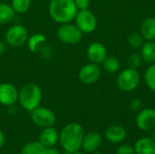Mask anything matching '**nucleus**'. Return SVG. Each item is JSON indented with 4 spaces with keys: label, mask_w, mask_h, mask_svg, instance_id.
Listing matches in <instances>:
<instances>
[{
    "label": "nucleus",
    "mask_w": 155,
    "mask_h": 154,
    "mask_svg": "<svg viewBox=\"0 0 155 154\" xmlns=\"http://www.w3.org/2000/svg\"><path fill=\"white\" fill-rule=\"evenodd\" d=\"M84 136V131L83 126L77 123H70L60 132L59 143L66 152L72 153L81 149Z\"/></svg>",
    "instance_id": "obj_1"
},
{
    "label": "nucleus",
    "mask_w": 155,
    "mask_h": 154,
    "mask_svg": "<svg viewBox=\"0 0 155 154\" xmlns=\"http://www.w3.org/2000/svg\"><path fill=\"white\" fill-rule=\"evenodd\" d=\"M48 11L50 17L57 24L72 22L78 9L74 0H50Z\"/></svg>",
    "instance_id": "obj_2"
},
{
    "label": "nucleus",
    "mask_w": 155,
    "mask_h": 154,
    "mask_svg": "<svg viewBox=\"0 0 155 154\" xmlns=\"http://www.w3.org/2000/svg\"><path fill=\"white\" fill-rule=\"evenodd\" d=\"M42 97V90L39 85L35 83H28L19 91L18 102L25 111L32 112L40 106Z\"/></svg>",
    "instance_id": "obj_3"
},
{
    "label": "nucleus",
    "mask_w": 155,
    "mask_h": 154,
    "mask_svg": "<svg viewBox=\"0 0 155 154\" xmlns=\"http://www.w3.org/2000/svg\"><path fill=\"white\" fill-rule=\"evenodd\" d=\"M56 35L58 39L64 44H75L81 41L83 33L76 25H73L70 22L60 25L57 29Z\"/></svg>",
    "instance_id": "obj_4"
},
{
    "label": "nucleus",
    "mask_w": 155,
    "mask_h": 154,
    "mask_svg": "<svg viewBox=\"0 0 155 154\" xmlns=\"http://www.w3.org/2000/svg\"><path fill=\"white\" fill-rule=\"evenodd\" d=\"M27 39L28 31L22 25L10 26L5 34V41L11 47H20L27 42Z\"/></svg>",
    "instance_id": "obj_5"
},
{
    "label": "nucleus",
    "mask_w": 155,
    "mask_h": 154,
    "mask_svg": "<svg viewBox=\"0 0 155 154\" xmlns=\"http://www.w3.org/2000/svg\"><path fill=\"white\" fill-rule=\"evenodd\" d=\"M140 83V74L136 69L128 68L124 70L117 77L118 87L124 92L134 90Z\"/></svg>",
    "instance_id": "obj_6"
},
{
    "label": "nucleus",
    "mask_w": 155,
    "mask_h": 154,
    "mask_svg": "<svg viewBox=\"0 0 155 154\" xmlns=\"http://www.w3.org/2000/svg\"><path fill=\"white\" fill-rule=\"evenodd\" d=\"M74 19L77 27L84 34L93 33L97 26V19L94 14L88 9L77 12Z\"/></svg>",
    "instance_id": "obj_7"
},
{
    "label": "nucleus",
    "mask_w": 155,
    "mask_h": 154,
    "mask_svg": "<svg viewBox=\"0 0 155 154\" xmlns=\"http://www.w3.org/2000/svg\"><path fill=\"white\" fill-rule=\"evenodd\" d=\"M31 113L32 122L38 127L45 128L53 126V124L55 123V114L49 108L38 106Z\"/></svg>",
    "instance_id": "obj_8"
},
{
    "label": "nucleus",
    "mask_w": 155,
    "mask_h": 154,
    "mask_svg": "<svg viewBox=\"0 0 155 154\" xmlns=\"http://www.w3.org/2000/svg\"><path fill=\"white\" fill-rule=\"evenodd\" d=\"M19 91L17 88L10 83H1L0 84V103L4 106L15 105L18 102Z\"/></svg>",
    "instance_id": "obj_9"
},
{
    "label": "nucleus",
    "mask_w": 155,
    "mask_h": 154,
    "mask_svg": "<svg viewBox=\"0 0 155 154\" xmlns=\"http://www.w3.org/2000/svg\"><path fill=\"white\" fill-rule=\"evenodd\" d=\"M101 76V70L96 64H87L84 65L78 74V77L83 84H92L96 83Z\"/></svg>",
    "instance_id": "obj_10"
},
{
    "label": "nucleus",
    "mask_w": 155,
    "mask_h": 154,
    "mask_svg": "<svg viewBox=\"0 0 155 154\" xmlns=\"http://www.w3.org/2000/svg\"><path fill=\"white\" fill-rule=\"evenodd\" d=\"M136 124L140 130L144 132L155 129V109L146 108L142 110L136 117Z\"/></svg>",
    "instance_id": "obj_11"
},
{
    "label": "nucleus",
    "mask_w": 155,
    "mask_h": 154,
    "mask_svg": "<svg viewBox=\"0 0 155 154\" xmlns=\"http://www.w3.org/2000/svg\"><path fill=\"white\" fill-rule=\"evenodd\" d=\"M86 54H87L89 61L96 64L103 63L104 60L107 57L106 48L104 47L103 44L98 43V42L92 43L88 46Z\"/></svg>",
    "instance_id": "obj_12"
},
{
    "label": "nucleus",
    "mask_w": 155,
    "mask_h": 154,
    "mask_svg": "<svg viewBox=\"0 0 155 154\" xmlns=\"http://www.w3.org/2000/svg\"><path fill=\"white\" fill-rule=\"evenodd\" d=\"M102 144V136L97 132H90L84 134L82 147L84 152L93 153L96 152Z\"/></svg>",
    "instance_id": "obj_13"
},
{
    "label": "nucleus",
    "mask_w": 155,
    "mask_h": 154,
    "mask_svg": "<svg viewBox=\"0 0 155 154\" xmlns=\"http://www.w3.org/2000/svg\"><path fill=\"white\" fill-rule=\"evenodd\" d=\"M104 136L106 141L110 143L117 144L125 140L126 130L121 125H111L106 129Z\"/></svg>",
    "instance_id": "obj_14"
},
{
    "label": "nucleus",
    "mask_w": 155,
    "mask_h": 154,
    "mask_svg": "<svg viewBox=\"0 0 155 154\" xmlns=\"http://www.w3.org/2000/svg\"><path fill=\"white\" fill-rule=\"evenodd\" d=\"M59 141L58 132L52 126L43 128L39 135V142L45 147L51 148L54 147Z\"/></svg>",
    "instance_id": "obj_15"
},
{
    "label": "nucleus",
    "mask_w": 155,
    "mask_h": 154,
    "mask_svg": "<svg viewBox=\"0 0 155 154\" xmlns=\"http://www.w3.org/2000/svg\"><path fill=\"white\" fill-rule=\"evenodd\" d=\"M135 154H155V142L150 137H143L134 144Z\"/></svg>",
    "instance_id": "obj_16"
},
{
    "label": "nucleus",
    "mask_w": 155,
    "mask_h": 154,
    "mask_svg": "<svg viewBox=\"0 0 155 154\" xmlns=\"http://www.w3.org/2000/svg\"><path fill=\"white\" fill-rule=\"evenodd\" d=\"M142 36L148 40L153 41L155 39V17H149L145 19L141 25Z\"/></svg>",
    "instance_id": "obj_17"
},
{
    "label": "nucleus",
    "mask_w": 155,
    "mask_h": 154,
    "mask_svg": "<svg viewBox=\"0 0 155 154\" xmlns=\"http://www.w3.org/2000/svg\"><path fill=\"white\" fill-rule=\"evenodd\" d=\"M142 58L147 64H155V43L148 41L142 46Z\"/></svg>",
    "instance_id": "obj_18"
},
{
    "label": "nucleus",
    "mask_w": 155,
    "mask_h": 154,
    "mask_svg": "<svg viewBox=\"0 0 155 154\" xmlns=\"http://www.w3.org/2000/svg\"><path fill=\"white\" fill-rule=\"evenodd\" d=\"M45 42H46L45 35L42 34H35L30 37H28L26 43H27L28 49L32 53H37L39 49L43 46V44H45Z\"/></svg>",
    "instance_id": "obj_19"
},
{
    "label": "nucleus",
    "mask_w": 155,
    "mask_h": 154,
    "mask_svg": "<svg viewBox=\"0 0 155 154\" xmlns=\"http://www.w3.org/2000/svg\"><path fill=\"white\" fill-rule=\"evenodd\" d=\"M15 12L12 8L11 5L5 3H0V25H5L13 21Z\"/></svg>",
    "instance_id": "obj_20"
},
{
    "label": "nucleus",
    "mask_w": 155,
    "mask_h": 154,
    "mask_svg": "<svg viewBox=\"0 0 155 154\" xmlns=\"http://www.w3.org/2000/svg\"><path fill=\"white\" fill-rule=\"evenodd\" d=\"M46 148L38 141L31 142L24 146L21 154H45Z\"/></svg>",
    "instance_id": "obj_21"
},
{
    "label": "nucleus",
    "mask_w": 155,
    "mask_h": 154,
    "mask_svg": "<svg viewBox=\"0 0 155 154\" xmlns=\"http://www.w3.org/2000/svg\"><path fill=\"white\" fill-rule=\"evenodd\" d=\"M32 0H11V6L17 14H24L31 7Z\"/></svg>",
    "instance_id": "obj_22"
},
{
    "label": "nucleus",
    "mask_w": 155,
    "mask_h": 154,
    "mask_svg": "<svg viewBox=\"0 0 155 154\" xmlns=\"http://www.w3.org/2000/svg\"><path fill=\"white\" fill-rule=\"evenodd\" d=\"M103 67L104 69L108 73H116L120 68V63L116 57L109 56L106 57L103 62Z\"/></svg>",
    "instance_id": "obj_23"
},
{
    "label": "nucleus",
    "mask_w": 155,
    "mask_h": 154,
    "mask_svg": "<svg viewBox=\"0 0 155 154\" xmlns=\"http://www.w3.org/2000/svg\"><path fill=\"white\" fill-rule=\"evenodd\" d=\"M144 78L147 86L155 93V64H153L146 70Z\"/></svg>",
    "instance_id": "obj_24"
},
{
    "label": "nucleus",
    "mask_w": 155,
    "mask_h": 154,
    "mask_svg": "<svg viewBox=\"0 0 155 154\" xmlns=\"http://www.w3.org/2000/svg\"><path fill=\"white\" fill-rule=\"evenodd\" d=\"M128 43L131 47L133 48H141L143 44V38L142 34H137V33H132L128 36Z\"/></svg>",
    "instance_id": "obj_25"
},
{
    "label": "nucleus",
    "mask_w": 155,
    "mask_h": 154,
    "mask_svg": "<svg viewBox=\"0 0 155 154\" xmlns=\"http://www.w3.org/2000/svg\"><path fill=\"white\" fill-rule=\"evenodd\" d=\"M141 64H142V56L138 54H133L128 58V64L130 68L137 69L140 67Z\"/></svg>",
    "instance_id": "obj_26"
},
{
    "label": "nucleus",
    "mask_w": 155,
    "mask_h": 154,
    "mask_svg": "<svg viewBox=\"0 0 155 154\" xmlns=\"http://www.w3.org/2000/svg\"><path fill=\"white\" fill-rule=\"evenodd\" d=\"M115 154H135L134 147L130 144H122L117 148Z\"/></svg>",
    "instance_id": "obj_27"
},
{
    "label": "nucleus",
    "mask_w": 155,
    "mask_h": 154,
    "mask_svg": "<svg viewBox=\"0 0 155 154\" xmlns=\"http://www.w3.org/2000/svg\"><path fill=\"white\" fill-rule=\"evenodd\" d=\"M74 4L79 11L88 9V7L90 5V0H74Z\"/></svg>",
    "instance_id": "obj_28"
},
{
    "label": "nucleus",
    "mask_w": 155,
    "mask_h": 154,
    "mask_svg": "<svg viewBox=\"0 0 155 154\" xmlns=\"http://www.w3.org/2000/svg\"><path fill=\"white\" fill-rule=\"evenodd\" d=\"M143 106V103L140 99H135L134 101H132L131 104H130V108L132 111L135 112V111H140L142 109Z\"/></svg>",
    "instance_id": "obj_29"
},
{
    "label": "nucleus",
    "mask_w": 155,
    "mask_h": 154,
    "mask_svg": "<svg viewBox=\"0 0 155 154\" xmlns=\"http://www.w3.org/2000/svg\"><path fill=\"white\" fill-rule=\"evenodd\" d=\"M6 48H7V44L5 43V41H0V55L5 54Z\"/></svg>",
    "instance_id": "obj_30"
},
{
    "label": "nucleus",
    "mask_w": 155,
    "mask_h": 154,
    "mask_svg": "<svg viewBox=\"0 0 155 154\" xmlns=\"http://www.w3.org/2000/svg\"><path fill=\"white\" fill-rule=\"evenodd\" d=\"M45 154H60V152L57 149L51 147V148H46Z\"/></svg>",
    "instance_id": "obj_31"
},
{
    "label": "nucleus",
    "mask_w": 155,
    "mask_h": 154,
    "mask_svg": "<svg viewBox=\"0 0 155 154\" xmlns=\"http://www.w3.org/2000/svg\"><path fill=\"white\" fill-rule=\"evenodd\" d=\"M5 135L3 133V132L0 130V148H2L5 144Z\"/></svg>",
    "instance_id": "obj_32"
},
{
    "label": "nucleus",
    "mask_w": 155,
    "mask_h": 154,
    "mask_svg": "<svg viewBox=\"0 0 155 154\" xmlns=\"http://www.w3.org/2000/svg\"><path fill=\"white\" fill-rule=\"evenodd\" d=\"M152 139L155 142V129L153 130V134H152Z\"/></svg>",
    "instance_id": "obj_33"
},
{
    "label": "nucleus",
    "mask_w": 155,
    "mask_h": 154,
    "mask_svg": "<svg viewBox=\"0 0 155 154\" xmlns=\"http://www.w3.org/2000/svg\"><path fill=\"white\" fill-rule=\"evenodd\" d=\"M70 154H84V153H83V152H81L77 151V152H72V153H70Z\"/></svg>",
    "instance_id": "obj_34"
},
{
    "label": "nucleus",
    "mask_w": 155,
    "mask_h": 154,
    "mask_svg": "<svg viewBox=\"0 0 155 154\" xmlns=\"http://www.w3.org/2000/svg\"><path fill=\"white\" fill-rule=\"evenodd\" d=\"M91 154H102V153H100V152H93V153H91Z\"/></svg>",
    "instance_id": "obj_35"
}]
</instances>
